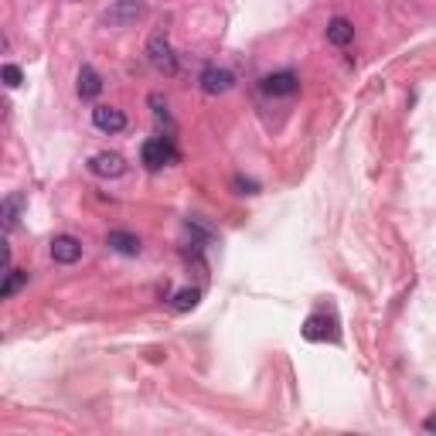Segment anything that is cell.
<instances>
[{
    "instance_id": "ba28073f",
    "label": "cell",
    "mask_w": 436,
    "mask_h": 436,
    "mask_svg": "<svg viewBox=\"0 0 436 436\" xmlns=\"http://www.w3.org/2000/svg\"><path fill=\"white\" fill-rule=\"evenodd\" d=\"M89 171H93L95 177H120V174L126 171V160L120 154L103 150V154H95L93 160H89Z\"/></svg>"
},
{
    "instance_id": "9a60e30c",
    "label": "cell",
    "mask_w": 436,
    "mask_h": 436,
    "mask_svg": "<svg viewBox=\"0 0 436 436\" xmlns=\"http://www.w3.org/2000/svg\"><path fill=\"white\" fill-rule=\"evenodd\" d=\"M21 204H24V194H11V198L4 202V229H7V232L17 225V212H21Z\"/></svg>"
},
{
    "instance_id": "30bf717a",
    "label": "cell",
    "mask_w": 436,
    "mask_h": 436,
    "mask_svg": "<svg viewBox=\"0 0 436 436\" xmlns=\"http://www.w3.org/2000/svg\"><path fill=\"white\" fill-rule=\"evenodd\" d=\"M327 41L338 48L351 45V41H355V24H351L348 17H334V21L327 24Z\"/></svg>"
},
{
    "instance_id": "8fae6325",
    "label": "cell",
    "mask_w": 436,
    "mask_h": 436,
    "mask_svg": "<svg viewBox=\"0 0 436 436\" xmlns=\"http://www.w3.org/2000/svg\"><path fill=\"white\" fill-rule=\"evenodd\" d=\"M99 93H103L99 72H95L93 65H82V72H78V95H82V99H95Z\"/></svg>"
},
{
    "instance_id": "2e32d148",
    "label": "cell",
    "mask_w": 436,
    "mask_h": 436,
    "mask_svg": "<svg viewBox=\"0 0 436 436\" xmlns=\"http://www.w3.org/2000/svg\"><path fill=\"white\" fill-rule=\"evenodd\" d=\"M0 78H4V85H7V89H17V85H21V68H17V65H4V72H0Z\"/></svg>"
},
{
    "instance_id": "d6986e66",
    "label": "cell",
    "mask_w": 436,
    "mask_h": 436,
    "mask_svg": "<svg viewBox=\"0 0 436 436\" xmlns=\"http://www.w3.org/2000/svg\"><path fill=\"white\" fill-rule=\"evenodd\" d=\"M422 430H426V433H436V416H430V420H422Z\"/></svg>"
},
{
    "instance_id": "7c38bea8",
    "label": "cell",
    "mask_w": 436,
    "mask_h": 436,
    "mask_svg": "<svg viewBox=\"0 0 436 436\" xmlns=\"http://www.w3.org/2000/svg\"><path fill=\"white\" fill-rule=\"evenodd\" d=\"M331 321H327L324 313H313L311 321H307V327H303V334L311 338V341H327V338H334V331H331Z\"/></svg>"
},
{
    "instance_id": "ac0fdd59",
    "label": "cell",
    "mask_w": 436,
    "mask_h": 436,
    "mask_svg": "<svg viewBox=\"0 0 436 436\" xmlns=\"http://www.w3.org/2000/svg\"><path fill=\"white\" fill-rule=\"evenodd\" d=\"M235 187L239 194H256V181H246V177H235Z\"/></svg>"
},
{
    "instance_id": "7a4b0ae2",
    "label": "cell",
    "mask_w": 436,
    "mask_h": 436,
    "mask_svg": "<svg viewBox=\"0 0 436 436\" xmlns=\"http://www.w3.org/2000/svg\"><path fill=\"white\" fill-rule=\"evenodd\" d=\"M143 14H147V4L143 0H116L106 14H103V21H106V28H133Z\"/></svg>"
},
{
    "instance_id": "5b68a950",
    "label": "cell",
    "mask_w": 436,
    "mask_h": 436,
    "mask_svg": "<svg viewBox=\"0 0 436 436\" xmlns=\"http://www.w3.org/2000/svg\"><path fill=\"white\" fill-rule=\"evenodd\" d=\"M51 259L62 266H72L82 259V242H78L76 235H55L51 239Z\"/></svg>"
},
{
    "instance_id": "3957f363",
    "label": "cell",
    "mask_w": 436,
    "mask_h": 436,
    "mask_svg": "<svg viewBox=\"0 0 436 436\" xmlns=\"http://www.w3.org/2000/svg\"><path fill=\"white\" fill-rule=\"evenodd\" d=\"M143 164H147V171H160V167H167V164H174L177 160V154H174V147L167 137H160V140H147L143 143Z\"/></svg>"
},
{
    "instance_id": "52a82bcc",
    "label": "cell",
    "mask_w": 436,
    "mask_h": 436,
    "mask_svg": "<svg viewBox=\"0 0 436 436\" xmlns=\"http://www.w3.org/2000/svg\"><path fill=\"white\" fill-rule=\"evenodd\" d=\"M259 89L266 95H294V93H300V78L294 72H273V76H266L259 82Z\"/></svg>"
},
{
    "instance_id": "9c48e42d",
    "label": "cell",
    "mask_w": 436,
    "mask_h": 436,
    "mask_svg": "<svg viewBox=\"0 0 436 436\" xmlns=\"http://www.w3.org/2000/svg\"><path fill=\"white\" fill-rule=\"evenodd\" d=\"M106 246L113 252H120V256H140V239L133 232H109L106 235Z\"/></svg>"
},
{
    "instance_id": "e0dca14e",
    "label": "cell",
    "mask_w": 436,
    "mask_h": 436,
    "mask_svg": "<svg viewBox=\"0 0 436 436\" xmlns=\"http://www.w3.org/2000/svg\"><path fill=\"white\" fill-rule=\"evenodd\" d=\"M150 106H154V116L160 120V123L171 126V113H167V103H164L160 95H150Z\"/></svg>"
},
{
    "instance_id": "8992f818",
    "label": "cell",
    "mask_w": 436,
    "mask_h": 436,
    "mask_svg": "<svg viewBox=\"0 0 436 436\" xmlns=\"http://www.w3.org/2000/svg\"><path fill=\"white\" fill-rule=\"evenodd\" d=\"M93 123L95 130H103V133H123L126 130V113L116 106H95L93 109Z\"/></svg>"
},
{
    "instance_id": "4fadbf2b",
    "label": "cell",
    "mask_w": 436,
    "mask_h": 436,
    "mask_svg": "<svg viewBox=\"0 0 436 436\" xmlns=\"http://www.w3.org/2000/svg\"><path fill=\"white\" fill-rule=\"evenodd\" d=\"M21 286H28V273H24V269H11V273H4V286H0V296H4V300H11V296H14Z\"/></svg>"
},
{
    "instance_id": "277c9868",
    "label": "cell",
    "mask_w": 436,
    "mask_h": 436,
    "mask_svg": "<svg viewBox=\"0 0 436 436\" xmlns=\"http://www.w3.org/2000/svg\"><path fill=\"white\" fill-rule=\"evenodd\" d=\"M232 72H225V68H218V65H208L202 76H198V85H202L204 95H222L232 89Z\"/></svg>"
},
{
    "instance_id": "6da1fadb",
    "label": "cell",
    "mask_w": 436,
    "mask_h": 436,
    "mask_svg": "<svg viewBox=\"0 0 436 436\" xmlns=\"http://www.w3.org/2000/svg\"><path fill=\"white\" fill-rule=\"evenodd\" d=\"M147 58H150V65H154L157 72H164V76H174V72H177V55H174V48L164 31H157L154 38L147 41Z\"/></svg>"
},
{
    "instance_id": "5bb4252c",
    "label": "cell",
    "mask_w": 436,
    "mask_h": 436,
    "mask_svg": "<svg viewBox=\"0 0 436 436\" xmlns=\"http://www.w3.org/2000/svg\"><path fill=\"white\" fill-rule=\"evenodd\" d=\"M198 300H202V290H194V286H191V290H177V294L171 296V307L177 313H185V311H194V307H198Z\"/></svg>"
}]
</instances>
